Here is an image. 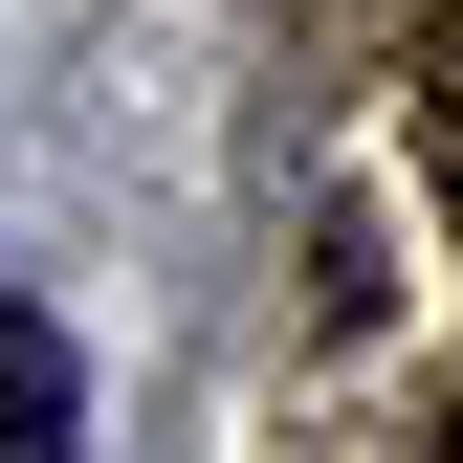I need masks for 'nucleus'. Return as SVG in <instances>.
I'll list each match as a JSON object with an SVG mask.
<instances>
[{
	"mask_svg": "<svg viewBox=\"0 0 463 463\" xmlns=\"http://www.w3.org/2000/svg\"><path fill=\"white\" fill-rule=\"evenodd\" d=\"M89 441V375H67V331L44 309H0V463H67Z\"/></svg>",
	"mask_w": 463,
	"mask_h": 463,
	"instance_id": "f257e3e1",
	"label": "nucleus"
}]
</instances>
